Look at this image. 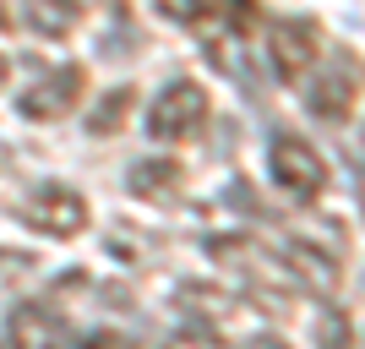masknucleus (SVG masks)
<instances>
[{
  "mask_svg": "<svg viewBox=\"0 0 365 349\" xmlns=\"http://www.w3.org/2000/svg\"><path fill=\"white\" fill-rule=\"evenodd\" d=\"M267 175H273V186L289 191L294 202H317L322 191H327V158L305 137H294V131H278V137L267 142Z\"/></svg>",
  "mask_w": 365,
  "mask_h": 349,
  "instance_id": "obj_1",
  "label": "nucleus"
},
{
  "mask_svg": "<svg viewBox=\"0 0 365 349\" xmlns=\"http://www.w3.org/2000/svg\"><path fill=\"white\" fill-rule=\"evenodd\" d=\"M0 28H6V11H0Z\"/></svg>",
  "mask_w": 365,
  "mask_h": 349,
  "instance_id": "obj_19",
  "label": "nucleus"
},
{
  "mask_svg": "<svg viewBox=\"0 0 365 349\" xmlns=\"http://www.w3.org/2000/svg\"><path fill=\"white\" fill-rule=\"evenodd\" d=\"M6 82H11V61H6V55H0V88H6Z\"/></svg>",
  "mask_w": 365,
  "mask_h": 349,
  "instance_id": "obj_17",
  "label": "nucleus"
},
{
  "mask_svg": "<svg viewBox=\"0 0 365 349\" xmlns=\"http://www.w3.org/2000/svg\"><path fill=\"white\" fill-rule=\"evenodd\" d=\"M305 109H311L317 121H344V115L354 109V76L344 71V66L317 71L311 82H305Z\"/></svg>",
  "mask_w": 365,
  "mask_h": 349,
  "instance_id": "obj_8",
  "label": "nucleus"
},
{
  "mask_svg": "<svg viewBox=\"0 0 365 349\" xmlns=\"http://www.w3.org/2000/svg\"><path fill=\"white\" fill-rule=\"evenodd\" d=\"M207 109H213L207 88L191 82V76H175V82H164L158 98L148 104V137L153 142H180V137H191V131L207 121Z\"/></svg>",
  "mask_w": 365,
  "mask_h": 349,
  "instance_id": "obj_2",
  "label": "nucleus"
},
{
  "mask_svg": "<svg viewBox=\"0 0 365 349\" xmlns=\"http://www.w3.org/2000/svg\"><path fill=\"white\" fill-rule=\"evenodd\" d=\"M137 109V93L131 88H104L98 93V104L88 109V131L93 137H115V131H125V115Z\"/></svg>",
  "mask_w": 365,
  "mask_h": 349,
  "instance_id": "obj_12",
  "label": "nucleus"
},
{
  "mask_svg": "<svg viewBox=\"0 0 365 349\" xmlns=\"http://www.w3.org/2000/svg\"><path fill=\"white\" fill-rule=\"evenodd\" d=\"M360 218H365V169H360Z\"/></svg>",
  "mask_w": 365,
  "mask_h": 349,
  "instance_id": "obj_18",
  "label": "nucleus"
},
{
  "mask_svg": "<svg viewBox=\"0 0 365 349\" xmlns=\"http://www.w3.org/2000/svg\"><path fill=\"white\" fill-rule=\"evenodd\" d=\"M267 61L278 82H300L317 66V28L300 16H273L267 22Z\"/></svg>",
  "mask_w": 365,
  "mask_h": 349,
  "instance_id": "obj_5",
  "label": "nucleus"
},
{
  "mask_svg": "<svg viewBox=\"0 0 365 349\" xmlns=\"http://www.w3.org/2000/svg\"><path fill=\"white\" fill-rule=\"evenodd\" d=\"M317 349H354V322L344 305H322L317 311Z\"/></svg>",
  "mask_w": 365,
  "mask_h": 349,
  "instance_id": "obj_13",
  "label": "nucleus"
},
{
  "mask_svg": "<svg viewBox=\"0 0 365 349\" xmlns=\"http://www.w3.org/2000/svg\"><path fill=\"white\" fill-rule=\"evenodd\" d=\"M22 218H28V229H38V235H49V241H71V235H82L88 229V197L82 191H71V186L49 181L38 186L28 202H22Z\"/></svg>",
  "mask_w": 365,
  "mask_h": 349,
  "instance_id": "obj_3",
  "label": "nucleus"
},
{
  "mask_svg": "<svg viewBox=\"0 0 365 349\" xmlns=\"http://www.w3.org/2000/svg\"><path fill=\"white\" fill-rule=\"evenodd\" d=\"M175 305H180L191 322H202V328H213V322H224L229 311H235V300L213 284H175Z\"/></svg>",
  "mask_w": 365,
  "mask_h": 349,
  "instance_id": "obj_9",
  "label": "nucleus"
},
{
  "mask_svg": "<svg viewBox=\"0 0 365 349\" xmlns=\"http://www.w3.org/2000/svg\"><path fill=\"white\" fill-rule=\"evenodd\" d=\"M82 11H88V0H28V28L44 39H66L82 22Z\"/></svg>",
  "mask_w": 365,
  "mask_h": 349,
  "instance_id": "obj_10",
  "label": "nucleus"
},
{
  "mask_svg": "<svg viewBox=\"0 0 365 349\" xmlns=\"http://www.w3.org/2000/svg\"><path fill=\"white\" fill-rule=\"evenodd\" d=\"M6 328H11V338H16L22 349H61V344H66L61 317H55V305H44V300H22V305H11Z\"/></svg>",
  "mask_w": 365,
  "mask_h": 349,
  "instance_id": "obj_7",
  "label": "nucleus"
},
{
  "mask_svg": "<svg viewBox=\"0 0 365 349\" xmlns=\"http://www.w3.org/2000/svg\"><path fill=\"white\" fill-rule=\"evenodd\" d=\"M180 186V164L175 158H142V164H131V175H125V191L131 197H169Z\"/></svg>",
  "mask_w": 365,
  "mask_h": 349,
  "instance_id": "obj_11",
  "label": "nucleus"
},
{
  "mask_svg": "<svg viewBox=\"0 0 365 349\" xmlns=\"http://www.w3.org/2000/svg\"><path fill=\"white\" fill-rule=\"evenodd\" d=\"M284 268L311 295H333L338 289V257L322 251V246H311V241H284Z\"/></svg>",
  "mask_w": 365,
  "mask_h": 349,
  "instance_id": "obj_6",
  "label": "nucleus"
},
{
  "mask_svg": "<svg viewBox=\"0 0 365 349\" xmlns=\"http://www.w3.org/2000/svg\"><path fill=\"white\" fill-rule=\"evenodd\" d=\"M0 349H22V344L11 338V328H0Z\"/></svg>",
  "mask_w": 365,
  "mask_h": 349,
  "instance_id": "obj_16",
  "label": "nucleus"
},
{
  "mask_svg": "<svg viewBox=\"0 0 365 349\" xmlns=\"http://www.w3.org/2000/svg\"><path fill=\"white\" fill-rule=\"evenodd\" d=\"M158 11L175 16V22H202V16H207V0H158Z\"/></svg>",
  "mask_w": 365,
  "mask_h": 349,
  "instance_id": "obj_14",
  "label": "nucleus"
},
{
  "mask_svg": "<svg viewBox=\"0 0 365 349\" xmlns=\"http://www.w3.org/2000/svg\"><path fill=\"white\" fill-rule=\"evenodd\" d=\"M245 349H289V344H284V338H251Z\"/></svg>",
  "mask_w": 365,
  "mask_h": 349,
  "instance_id": "obj_15",
  "label": "nucleus"
},
{
  "mask_svg": "<svg viewBox=\"0 0 365 349\" xmlns=\"http://www.w3.org/2000/svg\"><path fill=\"white\" fill-rule=\"evenodd\" d=\"M82 88H88L82 66H55L16 98V109H22V121H61V115H71L82 104Z\"/></svg>",
  "mask_w": 365,
  "mask_h": 349,
  "instance_id": "obj_4",
  "label": "nucleus"
}]
</instances>
